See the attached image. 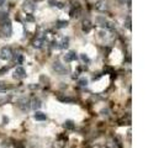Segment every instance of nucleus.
<instances>
[{"label":"nucleus","mask_w":164,"mask_h":148,"mask_svg":"<svg viewBox=\"0 0 164 148\" xmlns=\"http://www.w3.org/2000/svg\"><path fill=\"white\" fill-rule=\"evenodd\" d=\"M58 99L63 102H73L74 101V99H71V98H58Z\"/></svg>","instance_id":"nucleus-18"},{"label":"nucleus","mask_w":164,"mask_h":148,"mask_svg":"<svg viewBox=\"0 0 164 148\" xmlns=\"http://www.w3.org/2000/svg\"><path fill=\"white\" fill-rule=\"evenodd\" d=\"M31 106H32V109H33V110H38L39 107H41V101H39L38 99H33V100H32V105H31Z\"/></svg>","instance_id":"nucleus-12"},{"label":"nucleus","mask_w":164,"mask_h":148,"mask_svg":"<svg viewBox=\"0 0 164 148\" xmlns=\"http://www.w3.org/2000/svg\"><path fill=\"white\" fill-rule=\"evenodd\" d=\"M9 89H11V87L9 84H6L4 82H0V91H6Z\"/></svg>","instance_id":"nucleus-13"},{"label":"nucleus","mask_w":164,"mask_h":148,"mask_svg":"<svg viewBox=\"0 0 164 148\" xmlns=\"http://www.w3.org/2000/svg\"><path fill=\"white\" fill-rule=\"evenodd\" d=\"M65 141H67V138H59L58 141L53 143V148H63L65 146Z\"/></svg>","instance_id":"nucleus-9"},{"label":"nucleus","mask_w":164,"mask_h":148,"mask_svg":"<svg viewBox=\"0 0 164 148\" xmlns=\"http://www.w3.org/2000/svg\"><path fill=\"white\" fill-rule=\"evenodd\" d=\"M17 106L20 107L21 110H24V111H26V110H29L30 109V100L29 99H21V100H19V102H17Z\"/></svg>","instance_id":"nucleus-5"},{"label":"nucleus","mask_w":164,"mask_h":148,"mask_svg":"<svg viewBox=\"0 0 164 148\" xmlns=\"http://www.w3.org/2000/svg\"><path fill=\"white\" fill-rule=\"evenodd\" d=\"M48 3H49L52 6H57V8H59V9H63V4L59 3V2H56V0H49Z\"/></svg>","instance_id":"nucleus-14"},{"label":"nucleus","mask_w":164,"mask_h":148,"mask_svg":"<svg viewBox=\"0 0 164 148\" xmlns=\"http://www.w3.org/2000/svg\"><path fill=\"white\" fill-rule=\"evenodd\" d=\"M126 27L128 30H131V19L130 17H127V20H126Z\"/></svg>","instance_id":"nucleus-22"},{"label":"nucleus","mask_w":164,"mask_h":148,"mask_svg":"<svg viewBox=\"0 0 164 148\" xmlns=\"http://www.w3.org/2000/svg\"><path fill=\"white\" fill-rule=\"evenodd\" d=\"M91 29V25H90V21L89 20H84L83 21V31L85 32H89Z\"/></svg>","instance_id":"nucleus-11"},{"label":"nucleus","mask_w":164,"mask_h":148,"mask_svg":"<svg viewBox=\"0 0 164 148\" xmlns=\"http://www.w3.org/2000/svg\"><path fill=\"white\" fill-rule=\"evenodd\" d=\"M33 118H35V120H37V121H45V120L47 118V116H46V114H45V112L36 111V112H35V115H33Z\"/></svg>","instance_id":"nucleus-8"},{"label":"nucleus","mask_w":164,"mask_h":148,"mask_svg":"<svg viewBox=\"0 0 164 148\" xmlns=\"http://www.w3.org/2000/svg\"><path fill=\"white\" fill-rule=\"evenodd\" d=\"M16 57H17V62H19V64H21V63H22V56H21V55H17Z\"/></svg>","instance_id":"nucleus-24"},{"label":"nucleus","mask_w":164,"mask_h":148,"mask_svg":"<svg viewBox=\"0 0 164 148\" xmlns=\"http://www.w3.org/2000/svg\"><path fill=\"white\" fill-rule=\"evenodd\" d=\"M64 59L65 62H72V61H75L77 59V55H75V52H69L68 55L64 56Z\"/></svg>","instance_id":"nucleus-10"},{"label":"nucleus","mask_w":164,"mask_h":148,"mask_svg":"<svg viewBox=\"0 0 164 148\" xmlns=\"http://www.w3.org/2000/svg\"><path fill=\"white\" fill-rule=\"evenodd\" d=\"M81 59H83L84 62H89V58H88L85 55H81Z\"/></svg>","instance_id":"nucleus-26"},{"label":"nucleus","mask_w":164,"mask_h":148,"mask_svg":"<svg viewBox=\"0 0 164 148\" xmlns=\"http://www.w3.org/2000/svg\"><path fill=\"white\" fill-rule=\"evenodd\" d=\"M25 77H26V71L22 68V67H17V68H15V72H14V78L22 79Z\"/></svg>","instance_id":"nucleus-6"},{"label":"nucleus","mask_w":164,"mask_h":148,"mask_svg":"<svg viewBox=\"0 0 164 148\" xmlns=\"http://www.w3.org/2000/svg\"><path fill=\"white\" fill-rule=\"evenodd\" d=\"M42 43H43V41L41 38H37L36 41L33 42V47H36V48H41L42 47Z\"/></svg>","instance_id":"nucleus-16"},{"label":"nucleus","mask_w":164,"mask_h":148,"mask_svg":"<svg viewBox=\"0 0 164 148\" xmlns=\"http://www.w3.org/2000/svg\"><path fill=\"white\" fill-rule=\"evenodd\" d=\"M95 9L99 10V11H107L109 10V3L106 0H98L96 3H95Z\"/></svg>","instance_id":"nucleus-3"},{"label":"nucleus","mask_w":164,"mask_h":148,"mask_svg":"<svg viewBox=\"0 0 164 148\" xmlns=\"http://www.w3.org/2000/svg\"><path fill=\"white\" fill-rule=\"evenodd\" d=\"M9 71V67H5V68H3L2 71H0V75H2L3 73H5V72H8Z\"/></svg>","instance_id":"nucleus-25"},{"label":"nucleus","mask_w":164,"mask_h":148,"mask_svg":"<svg viewBox=\"0 0 164 148\" xmlns=\"http://www.w3.org/2000/svg\"><path fill=\"white\" fill-rule=\"evenodd\" d=\"M2 31H3V35L6 36V37H10L11 33H12V27H11V24L9 21H5L3 27H2Z\"/></svg>","instance_id":"nucleus-4"},{"label":"nucleus","mask_w":164,"mask_h":148,"mask_svg":"<svg viewBox=\"0 0 164 148\" xmlns=\"http://www.w3.org/2000/svg\"><path fill=\"white\" fill-rule=\"evenodd\" d=\"M12 57V51L10 47H3L0 51V58L3 61H9Z\"/></svg>","instance_id":"nucleus-1"},{"label":"nucleus","mask_w":164,"mask_h":148,"mask_svg":"<svg viewBox=\"0 0 164 148\" xmlns=\"http://www.w3.org/2000/svg\"><path fill=\"white\" fill-rule=\"evenodd\" d=\"M24 9L26 11H33L35 10V3L32 2V0H26V2L24 3Z\"/></svg>","instance_id":"nucleus-7"},{"label":"nucleus","mask_w":164,"mask_h":148,"mask_svg":"<svg viewBox=\"0 0 164 148\" xmlns=\"http://www.w3.org/2000/svg\"><path fill=\"white\" fill-rule=\"evenodd\" d=\"M79 84H80L81 87H84V85L88 84V80H87V79H80V80H79Z\"/></svg>","instance_id":"nucleus-21"},{"label":"nucleus","mask_w":164,"mask_h":148,"mask_svg":"<svg viewBox=\"0 0 164 148\" xmlns=\"http://www.w3.org/2000/svg\"><path fill=\"white\" fill-rule=\"evenodd\" d=\"M67 26H68V21H58V27L59 29L67 27Z\"/></svg>","instance_id":"nucleus-17"},{"label":"nucleus","mask_w":164,"mask_h":148,"mask_svg":"<svg viewBox=\"0 0 164 148\" xmlns=\"http://www.w3.org/2000/svg\"><path fill=\"white\" fill-rule=\"evenodd\" d=\"M118 2H120V3H121V4H124V3H125V2H126V0H118Z\"/></svg>","instance_id":"nucleus-28"},{"label":"nucleus","mask_w":164,"mask_h":148,"mask_svg":"<svg viewBox=\"0 0 164 148\" xmlns=\"http://www.w3.org/2000/svg\"><path fill=\"white\" fill-rule=\"evenodd\" d=\"M53 69L56 71V73H58V74H61V75L68 74V69L65 68L63 64H61L59 62H54V63H53Z\"/></svg>","instance_id":"nucleus-2"},{"label":"nucleus","mask_w":164,"mask_h":148,"mask_svg":"<svg viewBox=\"0 0 164 148\" xmlns=\"http://www.w3.org/2000/svg\"><path fill=\"white\" fill-rule=\"evenodd\" d=\"M64 127L67 130H73L74 128V122H73V121H65V122H64Z\"/></svg>","instance_id":"nucleus-15"},{"label":"nucleus","mask_w":164,"mask_h":148,"mask_svg":"<svg viewBox=\"0 0 164 148\" xmlns=\"http://www.w3.org/2000/svg\"><path fill=\"white\" fill-rule=\"evenodd\" d=\"M68 47V38H64L63 41H62V46H61V48H67Z\"/></svg>","instance_id":"nucleus-20"},{"label":"nucleus","mask_w":164,"mask_h":148,"mask_svg":"<svg viewBox=\"0 0 164 148\" xmlns=\"http://www.w3.org/2000/svg\"><path fill=\"white\" fill-rule=\"evenodd\" d=\"M4 2H5V0H0V6H2V5L4 4Z\"/></svg>","instance_id":"nucleus-27"},{"label":"nucleus","mask_w":164,"mask_h":148,"mask_svg":"<svg viewBox=\"0 0 164 148\" xmlns=\"http://www.w3.org/2000/svg\"><path fill=\"white\" fill-rule=\"evenodd\" d=\"M6 101H9V98H0V105H4Z\"/></svg>","instance_id":"nucleus-23"},{"label":"nucleus","mask_w":164,"mask_h":148,"mask_svg":"<svg viewBox=\"0 0 164 148\" xmlns=\"http://www.w3.org/2000/svg\"><path fill=\"white\" fill-rule=\"evenodd\" d=\"M0 20H3V21H6L8 20V14L6 12H0Z\"/></svg>","instance_id":"nucleus-19"}]
</instances>
